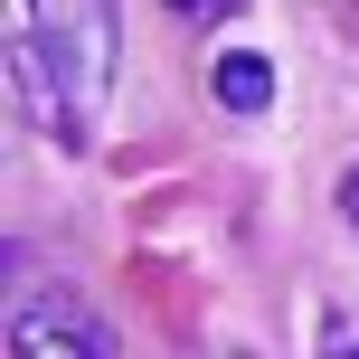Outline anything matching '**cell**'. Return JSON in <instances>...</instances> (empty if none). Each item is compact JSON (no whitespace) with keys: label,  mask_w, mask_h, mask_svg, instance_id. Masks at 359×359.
<instances>
[{"label":"cell","mask_w":359,"mask_h":359,"mask_svg":"<svg viewBox=\"0 0 359 359\" xmlns=\"http://www.w3.org/2000/svg\"><path fill=\"white\" fill-rule=\"evenodd\" d=\"M29 48L48 57L67 114L86 123L114 95V67H123V29H114V0H29Z\"/></svg>","instance_id":"cell-1"},{"label":"cell","mask_w":359,"mask_h":359,"mask_svg":"<svg viewBox=\"0 0 359 359\" xmlns=\"http://www.w3.org/2000/svg\"><path fill=\"white\" fill-rule=\"evenodd\" d=\"M0 359H104V322L76 284H19L0 322Z\"/></svg>","instance_id":"cell-2"},{"label":"cell","mask_w":359,"mask_h":359,"mask_svg":"<svg viewBox=\"0 0 359 359\" xmlns=\"http://www.w3.org/2000/svg\"><path fill=\"white\" fill-rule=\"evenodd\" d=\"M10 86H19V104H29V123H38V133H57V142H86V123L67 114V95H57L48 57H38L29 38H10Z\"/></svg>","instance_id":"cell-3"},{"label":"cell","mask_w":359,"mask_h":359,"mask_svg":"<svg viewBox=\"0 0 359 359\" xmlns=\"http://www.w3.org/2000/svg\"><path fill=\"white\" fill-rule=\"evenodd\" d=\"M208 95H217L227 114H265V104H274V67H265L255 48H227V57L208 67Z\"/></svg>","instance_id":"cell-4"},{"label":"cell","mask_w":359,"mask_h":359,"mask_svg":"<svg viewBox=\"0 0 359 359\" xmlns=\"http://www.w3.org/2000/svg\"><path fill=\"white\" fill-rule=\"evenodd\" d=\"M322 359H359V331L341 322V312H331V322H322Z\"/></svg>","instance_id":"cell-5"},{"label":"cell","mask_w":359,"mask_h":359,"mask_svg":"<svg viewBox=\"0 0 359 359\" xmlns=\"http://www.w3.org/2000/svg\"><path fill=\"white\" fill-rule=\"evenodd\" d=\"M341 217H350V227H359V161L341 170Z\"/></svg>","instance_id":"cell-6"},{"label":"cell","mask_w":359,"mask_h":359,"mask_svg":"<svg viewBox=\"0 0 359 359\" xmlns=\"http://www.w3.org/2000/svg\"><path fill=\"white\" fill-rule=\"evenodd\" d=\"M180 19H217V10H236V0H170Z\"/></svg>","instance_id":"cell-7"},{"label":"cell","mask_w":359,"mask_h":359,"mask_svg":"<svg viewBox=\"0 0 359 359\" xmlns=\"http://www.w3.org/2000/svg\"><path fill=\"white\" fill-rule=\"evenodd\" d=\"M198 359H246V350H198Z\"/></svg>","instance_id":"cell-8"}]
</instances>
